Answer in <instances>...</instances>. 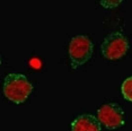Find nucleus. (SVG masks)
Segmentation results:
<instances>
[{"instance_id": "1", "label": "nucleus", "mask_w": 132, "mask_h": 131, "mask_svg": "<svg viewBox=\"0 0 132 131\" xmlns=\"http://www.w3.org/2000/svg\"><path fill=\"white\" fill-rule=\"evenodd\" d=\"M4 95L15 104H22L31 95L33 86L22 73H9L4 80Z\"/></svg>"}, {"instance_id": "2", "label": "nucleus", "mask_w": 132, "mask_h": 131, "mask_svg": "<svg viewBox=\"0 0 132 131\" xmlns=\"http://www.w3.org/2000/svg\"><path fill=\"white\" fill-rule=\"evenodd\" d=\"M94 52V44L86 35H77L71 38L69 43V59L72 69L81 67L92 58Z\"/></svg>"}, {"instance_id": "3", "label": "nucleus", "mask_w": 132, "mask_h": 131, "mask_svg": "<svg viewBox=\"0 0 132 131\" xmlns=\"http://www.w3.org/2000/svg\"><path fill=\"white\" fill-rule=\"evenodd\" d=\"M102 53L105 59L118 60L125 55L129 50L127 37L120 32H113L104 38L102 43Z\"/></svg>"}, {"instance_id": "4", "label": "nucleus", "mask_w": 132, "mask_h": 131, "mask_svg": "<svg viewBox=\"0 0 132 131\" xmlns=\"http://www.w3.org/2000/svg\"><path fill=\"white\" fill-rule=\"evenodd\" d=\"M97 118L101 124L109 130H115L124 124V113L120 105L115 103L105 104L97 111Z\"/></svg>"}, {"instance_id": "5", "label": "nucleus", "mask_w": 132, "mask_h": 131, "mask_svg": "<svg viewBox=\"0 0 132 131\" xmlns=\"http://www.w3.org/2000/svg\"><path fill=\"white\" fill-rule=\"evenodd\" d=\"M71 131H102L101 122L92 114H81L72 121Z\"/></svg>"}, {"instance_id": "6", "label": "nucleus", "mask_w": 132, "mask_h": 131, "mask_svg": "<svg viewBox=\"0 0 132 131\" xmlns=\"http://www.w3.org/2000/svg\"><path fill=\"white\" fill-rule=\"evenodd\" d=\"M121 92L123 97L129 102H132V76L129 77L122 83Z\"/></svg>"}, {"instance_id": "7", "label": "nucleus", "mask_w": 132, "mask_h": 131, "mask_svg": "<svg viewBox=\"0 0 132 131\" xmlns=\"http://www.w3.org/2000/svg\"><path fill=\"white\" fill-rule=\"evenodd\" d=\"M98 1L106 9H113V8L119 7L123 0H98Z\"/></svg>"}]
</instances>
